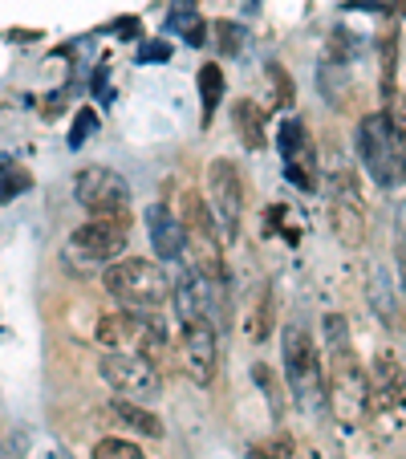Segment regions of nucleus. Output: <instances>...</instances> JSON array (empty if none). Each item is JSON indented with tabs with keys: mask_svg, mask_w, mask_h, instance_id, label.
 I'll return each instance as SVG.
<instances>
[{
	"mask_svg": "<svg viewBox=\"0 0 406 459\" xmlns=\"http://www.w3.org/2000/svg\"><path fill=\"white\" fill-rule=\"evenodd\" d=\"M394 9H398V13H406V0H394Z\"/></svg>",
	"mask_w": 406,
	"mask_h": 459,
	"instance_id": "nucleus-30",
	"label": "nucleus"
},
{
	"mask_svg": "<svg viewBox=\"0 0 406 459\" xmlns=\"http://www.w3.org/2000/svg\"><path fill=\"white\" fill-rule=\"evenodd\" d=\"M370 378V399H366V423L390 439L398 435L406 419V370L394 354H378L374 358V370L366 374Z\"/></svg>",
	"mask_w": 406,
	"mask_h": 459,
	"instance_id": "nucleus-3",
	"label": "nucleus"
},
{
	"mask_svg": "<svg viewBox=\"0 0 406 459\" xmlns=\"http://www.w3.org/2000/svg\"><path fill=\"white\" fill-rule=\"evenodd\" d=\"M208 208L220 220V240L232 244L240 232V208H244V183L228 159H216L208 167Z\"/></svg>",
	"mask_w": 406,
	"mask_h": 459,
	"instance_id": "nucleus-11",
	"label": "nucleus"
},
{
	"mask_svg": "<svg viewBox=\"0 0 406 459\" xmlns=\"http://www.w3.org/2000/svg\"><path fill=\"white\" fill-rule=\"evenodd\" d=\"M199 102H203V126H212V114L224 102V70L220 65H203L199 70Z\"/></svg>",
	"mask_w": 406,
	"mask_h": 459,
	"instance_id": "nucleus-17",
	"label": "nucleus"
},
{
	"mask_svg": "<svg viewBox=\"0 0 406 459\" xmlns=\"http://www.w3.org/2000/svg\"><path fill=\"white\" fill-rule=\"evenodd\" d=\"M167 57H171V45H167V41L143 45V61H167Z\"/></svg>",
	"mask_w": 406,
	"mask_h": 459,
	"instance_id": "nucleus-28",
	"label": "nucleus"
},
{
	"mask_svg": "<svg viewBox=\"0 0 406 459\" xmlns=\"http://www.w3.org/2000/svg\"><path fill=\"white\" fill-rule=\"evenodd\" d=\"M268 78H272V86L281 90V98L277 102H293V82H289V74H285V65H277V61H272V65H268Z\"/></svg>",
	"mask_w": 406,
	"mask_h": 459,
	"instance_id": "nucleus-27",
	"label": "nucleus"
},
{
	"mask_svg": "<svg viewBox=\"0 0 406 459\" xmlns=\"http://www.w3.org/2000/svg\"><path fill=\"white\" fill-rule=\"evenodd\" d=\"M29 187H33V175L21 163H13V159H0V204L17 200L21 191H29Z\"/></svg>",
	"mask_w": 406,
	"mask_h": 459,
	"instance_id": "nucleus-18",
	"label": "nucleus"
},
{
	"mask_svg": "<svg viewBox=\"0 0 406 459\" xmlns=\"http://www.w3.org/2000/svg\"><path fill=\"white\" fill-rule=\"evenodd\" d=\"M94 126H98V114L90 110H78V118H73V134H70V147H82V143L90 139V134H94Z\"/></svg>",
	"mask_w": 406,
	"mask_h": 459,
	"instance_id": "nucleus-25",
	"label": "nucleus"
},
{
	"mask_svg": "<svg viewBox=\"0 0 406 459\" xmlns=\"http://www.w3.org/2000/svg\"><path fill=\"white\" fill-rule=\"evenodd\" d=\"M110 415L118 419L122 427H130V431L147 435V439H159V435H163V423H159V419L151 415V411L134 407V403H130V399H118V403H114V407H110Z\"/></svg>",
	"mask_w": 406,
	"mask_h": 459,
	"instance_id": "nucleus-16",
	"label": "nucleus"
},
{
	"mask_svg": "<svg viewBox=\"0 0 406 459\" xmlns=\"http://www.w3.org/2000/svg\"><path fill=\"white\" fill-rule=\"evenodd\" d=\"M329 220H333V232L346 248H362L366 244V212L362 204H346V200H329Z\"/></svg>",
	"mask_w": 406,
	"mask_h": 459,
	"instance_id": "nucleus-14",
	"label": "nucleus"
},
{
	"mask_svg": "<svg viewBox=\"0 0 406 459\" xmlns=\"http://www.w3.org/2000/svg\"><path fill=\"white\" fill-rule=\"evenodd\" d=\"M268 325H272V317H268V289H260L256 309H252V317H248V333L256 342H264L268 338Z\"/></svg>",
	"mask_w": 406,
	"mask_h": 459,
	"instance_id": "nucleus-24",
	"label": "nucleus"
},
{
	"mask_svg": "<svg viewBox=\"0 0 406 459\" xmlns=\"http://www.w3.org/2000/svg\"><path fill=\"white\" fill-rule=\"evenodd\" d=\"M183 370L191 382L212 386L220 370V325L212 317H187L183 321Z\"/></svg>",
	"mask_w": 406,
	"mask_h": 459,
	"instance_id": "nucleus-10",
	"label": "nucleus"
},
{
	"mask_svg": "<svg viewBox=\"0 0 406 459\" xmlns=\"http://www.w3.org/2000/svg\"><path fill=\"white\" fill-rule=\"evenodd\" d=\"M277 151L285 159V175L297 183L301 191L317 187V155H313V143H309V130L301 126L297 118H289L277 134Z\"/></svg>",
	"mask_w": 406,
	"mask_h": 459,
	"instance_id": "nucleus-12",
	"label": "nucleus"
},
{
	"mask_svg": "<svg viewBox=\"0 0 406 459\" xmlns=\"http://www.w3.org/2000/svg\"><path fill=\"white\" fill-rule=\"evenodd\" d=\"M114 29H118V37H134V29H139V21H134V17H126V21H118V25H114Z\"/></svg>",
	"mask_w": 406,
	"mask_h": 459,
	"instance_id": "nucleus-29",
	"label": "nucleus"
},
{
	"mask_svg": "<svg viewBox=\"0 0 406 459\" xmlns=\"http://www.w3.org/2000/svg\"><path fill=\"white\" fill-rule=\"evenodd\" d=\"M94 459H147L134 443H126V439H102L94 447Z\"/></svg>",
	"mask_w": 406,
	"mask_h": 459,
	"instance_id": "nucleus-23",
	"label": "nucleus"
},
{
	"mask_svg": "<svg viewBox=\"0 0 406 459\" xmlns=\"http://www.w3.org/2000/svg\"><path fill=\"white\" fill-rule=\"evenodd\" d=\"M358 147H362V163H366V171L374 175L378 187H398V183H406V159L394 143L386 110L362 118V126H358Z\"/></svg>",
	"mask_w": 406,
	"mask_h": 459,
	"instance_id": "nucleus-5",
	"label": "nucleus"
},
{
	"mask_svg": "<svg viewBox=\"0 0 406 459\" xmlns=\"http://www.w3.org/2000/svg\"><path fill=\"white\" fill-rule=\"evenodd\" d=\"M325 354H329L325 394H329V403H333V415L341 419V423H350V427L366 423L370 378H366V366L358 362L354 346H350L346 317H337V313H329L325 317Z\"/></svg>",
	"mask_w": 406,
	"mask_h": 459,
	"instance_id": "nucleus-1",
	"label": "nucleus"
},
{
	"mask_svg": "<svg viewBox=\"0 0 406 459\" xmlns=\"http://www.w3.org/2000/svg\"><path fill=\"white\" fill-rule=\"evenodd\" d=\"M386 122H390V130H394V143H398V151H402V159H406V94L390 98Z\"/></svg>",
	"mask_w": 406,
	"mask_h": 459,
	"instance_id": "nucleus-22",
	"label": "nucleus"
},
{
	"mask_svg": "<svg viewBox=\"0 0 406 459\" xmlns=\"http://www.w3.org/2000/svg\"><path fill=\"white\" fill-rule=\"evenodd\" d=\"M73 200L90 216H126L130 208V183L110 167H86L73 179Z\"/></svg>",
	"mask_w": 406,
	"mask_h": 459,
	"instance_id": "nucleus-9",
	"label": "nucleus"
},
{
	"mask_svg": "<svg viewBox=\"0 0 406 459\" xmlns=\"http://www.w3.org/2000/svg\"><path fill=\"white\" fill-rule=\"evenodd\" d=\"M293 447L289 439H264V443H252V459H289Z\"/></svg>",
	"mask_w": 406,
	"mask_h": 459,
	"instance_id": "nucleus-26",
	"label": "nucleus"
},
{
	"mask_svg": "<svg viewBox=\"0 0 406 459\" xmlns=\"http://www.w3.org/2000/svg\"><path fill=\"white\" fill-rule=\"evenodd\" d=\"M281 354H285V374L289 386H293L297 403L313 407V403L325 399V370H321L317 358V342L309 338L301 321H289L285 333H281Z\"/></svg>",
	"mask_w": 406,
	"mask_h": 459,
	"instance_id": "nucleus-4",
	"label": "nucleus"
},
{
	"mask_svg": "<svg viewBox=\"0 0 406 459\" xmlns=\"http://www.w3.org/2000/svg\"><path fill=\"white\" fill-rule=\"evenodd\" d=\"M98 342L114 346V350H118L122 342H130L139 358L159 362V358L167 354V325L151 309H130V313H118V317H102Z\"/></svg>",
	"mask_w": 406,
	"mask_h": 459,
	"instance_id": "nucleus-6",
	"label": "nucleus"
},
{
	"mask_svg": "<svg viewBox=\"0 0 406 459\" xmlns=\"http://www.w3.org/2000/svg\"><path fill=\"white\" fill-rule=\"evenodd\" d=\"M147 236L159 260H179L183 252V224L167 204H151L147 208Z\"/></svg>",
	"mask_w": 406,
	"mask_h": 459,
	"instance_id": "nucleus-13",
	"label": "nucleus"
},
{
	"mask_svg": "<svg viewBox=\"0 0 406 459\" xmlns=\"http://www.w3.org/2000/svg\"><path fill=\"white\" fill-rule=\"evenodd\" d=\"M102 378L110 390H118L122 399H159L163 394V378H159V366L147 362L139 354H122V350H110L102 358Z\"/></svg>",
	"mask_w": 406,
	"mask_h": 459,
	"instance_id": "nucleus-8",
	"label": "nucleus"
},
{
	"mask_svg": "<svg viewBox=\"0 0 406 459\" xmlns=\"http://www.w3.org/2000/svg\"><path fill=\"white\" fill-rule=\"evenodd\" d=\"M236 130H240V143L248 151H260L264 147V110L256 102H236Z\"/></svg>",
	"mask_w": 406,
	"mask_h": 459,
	"instance_id": "nucleus-15",
	"label": "nucleus"
},
{
	"mask_svg": "<svg viewBox=\"0 0 406 459\" xmlns=\"http://www.w3.org/2000/svg\"><path fill=\"white\" fill-rule=\"evenodd\" d=\"M126 216H94L65 240V260L82 264V269L114 264V256L126 248Z\"/></svg>",
	"mask_w": 406,
	"mask_h": 459,
	"instance_id": "nucleus-7",
	"label": "nucleus"
},
{
	"mask_svg": "<svg viewBox=\"0 0 406 459\" xmlns=\"http://www.w3.org/2000/svg\"><path fill=\"white\" fill-rule=\"evenodd\" d=\"M171 25L179 29V33H183V41H187V45H203V41H208V21H203V17H195V13H191V9L175 13V21H171Z\"/></svg>",
	"mask_w": 406,
	"mask_h": 459,
	"instance_id": "nucleus-20",
	"label": "nucleus"
},
{
	"mask_svg": "<svg viewBox=\"0 0 406 459\" xmlns=\"http://www.w3.org/2000/svg\"><path fill=\"white\" fill-rule=\"evenodd\" d=\"M208 33L216 37V45H220V53H224V57H236V53L244 49V29L236 25V21H216Z\"/></svg>",
	"mask_w": 406,
	"mask_h": 459,
	"instance_id": "nucleus-19",
	"label": "nucleus"
},
{
	"mask_svg": "<svg viewBox=\"0 0 406 459\" xmlns=\"http://www.w3.org/2000/svg\"><path fill=\"white\" fill-rule=\"evenodd\" d=\"M106 293L114 297L126 309H159V305L171 297V281H167L163 264L147 256H126L114 260L102 277Z\"/></svg>",
	"mask_w": 406,
	"mask_h": 459,
	"instance_id": "nucleus-2",
	"label": "nucleus"
},
{
	"mask_svg": "<svg viewBox=\"0 0 406 459\" xmlns=\"http://www.w3.org/2000/svg\"><path fill=\"white\" fill-rule=\"evenodd\" d=\"M394 65H398V37L386 33L382 41V94L394 98Z\"/></svg>",
	"mask_w": 406,
	"mask_h": 459,
	"instance_id": "nucleus-21",
	"label": "nucleus"
}]
</instances>
